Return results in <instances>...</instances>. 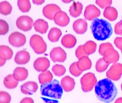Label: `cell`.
Here are the masks:
<instances>
[{"label": "cell", "mask_w": 122, "mask_h": 103, "mask_svg": "<svg viewBox=\"0 0 122 103\" xmlns=\"http://www.w3.org/2000/svg\"><path fill=\"white\" fill-rule=\"evenodd\" d=\"M95 93L97 98L106 103L112 102L117 95V88L110 79H104L100 80L95 86Z\"/></svg>", "instance_id": "cell-1"}, {"label": "cell", "mask_w": 122, "mask_h": 103, "mask_svg": "<svg viewBox=\"0 0 122 103\" xmlns=\"http://www.w3.org/2000/svg\"><path fill=\"white\" fill-rule=\"evenodd\" d=\"M91 28L94 38L98 41H104L108 38L112 33L111 25L104 19H94Z\"/></svg>", "instance_id": "cell-2"}, {"label": "cell", "mask_w": 122, "mask_h": 103, "mask_svg": "<svg viewBox=\"0 0 122 103\" xmlns=\"http://www.w3.org/2000/svg\"><path fill=\"white\" fill-rule=\"evenodd\" d=\"M41 95L51 98L60 99L63 93V88L60 82L56 79L41 86Z\"/></svg>", "instance_id": "cell-3"}, {"label": "cell", "mask_w": 122, "mask_h": 103, "mask_svg": "<svg viewBox=\"0 0 122 103\" xmlns=\"http://www.w3.org/2000/svg\"><path fill=\"white\" fill-rule=\"evenodd\" d=\"M30 46L38 54L45 53L47 50V46L42 36L37 34L33 35L30 40Z\"/></svg>", "instance_id": "cell-4"}, {"label": "cell", "mask_w": 122, "mask_h": 103, "mask_svg": "<svg viewBox=\"0 0 122 103\" xmlns=\"http://www.w3.org/2000/svg\"><path fill=\"white\" fill-rule=\"evenodd\" d=\"M97 80L95 74L89 73L85 74L81 79L82 90L84 92L90 91L97 83Z\"/></svg>", "instance_id": "cell-5"}, {"label": "cell", "mask_w": 122, "mask_h": 103, "mask_svg": "<svg viewBox=\"0 0 122 103\" xmlns=\"http://www.w3.org/2000/svg\"><path fill=\"white\" fill-rule=\"evenodd\" d=\"M122 75V64L115 63L111 66L106 72L108 78L113 81L119 80Z\"/></svg>", "instance_id": "cell-6"}, {"label": "cell", "mask_w": 122, "mask_h": 103, "mask_svg": "<svg viewBox=\"0 0 122 103\" xmlns=\"http://www.w3.org/2000/svg\"><path fill=\"white\" fill-rule=\"evenodd\" d=\"M33 20L27 15L20 16L16 21V25L18 28L24 31H28L32 28Z\"/></svg>", "instance_id": "cell-7"}, {"label": "cell", "mask_w": 122, "mask_h": 103, "mask_svg": "<svg viewBox=\"0 0 122 103\" xmlns=\"http://www.w3.org/2000/svg\"><path fill=\"white\" fill-rule=\"evenodd\" d=\"M9 43L15 47L22 46L26 43V38L23 34L15 31L11 34L8 38Z\"/></svg>", "instance_id": "cell-8"}, {"label": "cell", "mask_w": 122, "mask_h": 103, "mask_svg": "<svg viewBox=\"0 0 122 103\" xmlns=\"http://www.w3.org/2000/svg\"><path fill=\"white\" fill-rule=\"evenodd\" d=\"M51 58L54 62H63L67 58V54L61 47H55L50 53Z\"/></svg>", "instance_id": "cell-9"}, {"label": "cell", "mask_w": 122, "mask_h": 103, "mask_svg": "<svg viewBox=\"0 0 122 103\" xmlns=\"http://www.w3.org/2000/svg\"><path fill=\"white\" fill-rule=\"evenodd\" d=\"M61 10V9L58 5L54 4H50L44 6L43 9V13L46 18L52 20L56 14Z\"/></svg>", "instance_id": "cell-10"}, {"label": "cell", "mask_w": 122, "mask_h": 103, "mask_svg": "<svg viewBox=\"0 0 122 103\" xmlns=\"http://www.w3.org/2000/svg\"><path fill=\"white\" fill-rule=\"evenodd\" d=\"M100 11L95 5L90 4L86 6L84 12L85 18L91 21L100 15Z\"/></svg>", "instance_id": "cell-11"}, {"label": "cell", "mask_w": 122, "mask_h": 103, "mask_svg": "<svg viewBox=\"0 0 122 103\" xmlns=\"http://www.w3.org/2000/svg\"><path fill=\"white\" fill-rule=\"evenodd\" d=\"M50 65L49 59L46 57L38 58L34 62V67L38 72H45L49 68Z\"/></svg>", "instance_id": "cell-12"}, {"label": "cell", "mask_w": 122, "mask_h": 103, "mask_svg": "<svg viewBox=\"0 0 122 103\" xmlns=\"http://www.w3.org/2000/svg\"><path fill=\"white\" fill-rule=\"evenodd\" d=\"M104 61L108 63H116L119 59V55L118 52L114 49V48H110L106 50L103 55Z\"/></svg>", "instance_id": "cell-13"}, {"label": "cell", "mask_w": 122, "mask_h": 103, "mask_svg": "<svg viewBox=\"0 0 122 103\" xmlns=\"http://www.w3.org/2000/svg\"><path fill=\"white\" fill-rule=\"evenodd\" d=\"M53 19L56 24L61 26H67L70 21V18L67 14L62 10L56 14Z\"/></svg>", "instance_id": "cell-14"}, {"label": "cell", "mask_w": 122, "mask_h": 103, "mask_svg": "<svg viewBox=\"0 0 122 103\" xmlns=\"http://www.w3.org/2000/svg\"><path fill=\"white\" fill-rule=\"evenodd\" d=\"M38 88V85L35 82H27L21 86V91L25 94L32 95L37 91Z\"/></svg>", "instance_id": "cell-15"}, {"label": "cell", "mask_w": 122, "mask_h": 103, "mask_svg": "<svg viewBox=\"0 0 122 103\" xmlns=\"http://www.w3.org/2000/svg\"><path fill=\"white\" fill-rule=\"evenodd\" d=\"M75 84L74 79L68 76L63 77L61 81V85L62 88L66 92L72 91L75 88Z\"/></svg>", "instance_id": "cell-16"}, {"label": "cell", "mask_w": 122, "mask_h": 103, "mask_svg": "<svg viewBox=\"0 0 122 103\" xmlns=\"http://www.w3.org/2000/svg\"><path fill=\"white\" fill-rule=\"evenodd\" d=\"M87 23L85 20L79 19L74 21L73 24V28L77 33L83 34L87 31Z\"/></svg>", "instance_id": "cell-17"}, {"label": "cell", "mask_w": 122, "mask_h": 103, "mask_svg": "<svg viewBox=\"0 0 122 103\" xmlns=\"http://www.w3.org/2000/svg\"><path fill=\"white\" fill-rule=\"evenodd\" d=\"M30 59V55L29 52L25 50H22L16 53L15 61L18 64H24L28 63Z\"/></svg>", "instance_id": "cell-18"}, {"label": "cell", "mask_w": 122, "mask_h": 103, "mask_svg": "<svg viewBox=\"0 0 122 103\" xmlns=\"http://www.w3.org/2000/svg\"><path fill=\"white\" fill-rule=\"evenodd\" d=\"M13 75L16 80L18 81H22L27 78L28 71L25 67H17L13 71Z\"/></svg>", "instance_id": "cell-19"}, {"label": "cell", "mask_w": 122, "mask_h": 103, "mask_svg": "<svg viewBox=\"0 0 122 103\" xmlns=\"http://www.w3.org/2000/svg\"><path fill=\"white\" fill-rule=\"evenodd\" d=\"M77 39L75 36L71 34H67L63 36L61 39V43L65 47L72 48L76 44Z\"/></svg>", "instance_id": "cell-20"}, {"label": "cell", "mask_w": 122, "mask_h": 103, "mask_svg": "<svg viewBox=\"0 0 122 103\" xmlns=\"http://www.w3.org/2000/svg\"><path fill=\"white\" fill-rule=\"evenodd\" d=\"M33 26L36 31L42 34L46 33L48 28V22L41 19L36 20L34 23Z\"/></svg>", "instance_id": "cell-21"}, {"label": "cell", "mask_w": 122, "mask_h": 103, "mask_svg": "<svg viewBox=\"0 0 122 103\" xmlns=\"http://www.w3.org/2000/svg\"><path fill=\"white\" fill-rule=\"evenodd\" d=\"M77 66L81 71L83 72L91 68L92 62L88 57L84 56L80 58L77 62Z\"/></svg>", "instance_id": "cell-22"}, {"label": "cell", "mask_w": 122, "mask_h": 103, "mask_svg": "<svg viewBox=\"0 0 122 103\" xmlns=\"http://www.w3.org/2000/svg\"><path fill=\"white\" fill-rule=\"evenodd\" d=\"M13 52L9 46L5 45L0 46V59L5 60H9L12 57Z\"/></svg>", "instance_id": "cell-23"}, {"label": "cell", "mask_w": 122, "mask_h": 103, "mask_svg": "<svg viewBox=\"0 0 122 103\" xmlns=\"http://www.w3.org/2000/svg\"><path fill=\"white\" fill-rule=\"evenodd\" d=\"M82 9L83 5L79 1L74 2L70 7V14L73 17H77L81 14Z\"/></svg>", "instance_id": "cell-24"}, {"label": "cell", "mask_w": 122, "mask_h": 103, "mask_svg": "<svg viewBox=\"0 0 122 103\" xmlns=\"http://www.w3.org/2000/svg\"><path fill=\"white\" fill-rule=\"evenodd\" d=\"M103 16L109 21H114L117 19L118 13L117 10L112 6H108L105 8L103 12Z\"/></svg>", "instance_id": "cell-25"}, {"label": "cell", "mask_w": 122, "mask_h": 103, "mask_svg": "<svg viewBox=\"0 0 122 103\" xmlns=\"http://www.w3.org/2000/svg\"><path fill=\"white\" fill-rule=\"evenodd\" d=\"M53 76L49 70L41 72L38 76L40 83L42 85L46 84L52 81Z\"/></svg>", "instance_id": "cell-26"}, {"label": "cell", "mask_w": 122, "mask_h": 103, "mask_svg": "<svg viewBox=\"0 0 122 103\" xmlns=\"http://www.w3.org/2000/svg\"><path fill=\"white\" fill-rule=\"evenodd\" d=\"M19 81L16 80L13 74L8 75L4 79V84L5 87L9 89L15 88L17 86Z\"/></svg>", "instance_id": "cell-27"}, {"label": "cell", "mask_w": 122, "mask_h": 103, "mask_svg": "<svg viewBox=\"0 0 122 103\" xmlns=\"http://www.w3.org/2000/svg\"><path fill=\"white\" fill-rule=\"evenodd\" d=\"M62 34V31L60 29L56 27L52 28L48 33V39L52 42H56L59 40Z\"/></svg>", "instance_id": "cell-28"}, {"label": "cell", "mask_w": 122, "mask_h": 103, "mask_svg": "<svg viewBox=\"0 0 122 103\" xmlns=\"http://www.w3.org/2000/svg\"><path fill=\"white\" fill-rule=\"evenodd\" d=\"M83 45V49L85 53L88 56L93 53L97 48L96 43L92 41H87Z\"/></svg>", "instance_id": "cell-29"}, {"label": "cell", "mask_w": 122, "mask_h": 103, "mask_svg": "<svg viewBox=\"0 0 122 103\" xmlns=\"http://www.w3.org/2000/svg\"><path fill=\"white\" fill-rule=\"evenodd\" d=\"M12 7L10 4L7 1L0 3V12L4 15H7L12 12Z\"/></svg>", "instance_id": "cell-30"}, {"label": "cell", "mask_w": 122, "mask_h": 103, "mask_svg": "<svg viewBox=\"0 0 122 103\" xmlns=\"http://www.w3.org/2000/svg\"><path fill=\"white\" fill-rule=\"evenodd\" d=\"M18 5L19 9L23 12H28L31 8V4L28 0H18Z\"/></svg>", "instance_id": "cell-31"}, {"label": "cell", "mask_w": 122, "mask_h": 103, "mask_svg": "<svg viewBox=\"0 0 122 103\" xmlns=\"http://www.w3.org/2000/svg\"><path fill=\"white\" fill-rule=\"evenodd\" d=\"M109 64L104 61L103 58H101L98 59L96 62V69L98 72H103L107 69Z\"/></svg>", "instance_id": "cell-32"}, {"label": "cell", "mask_w": 122, "mask_h": 103, "mask_svg": "<svg viewBox=\"0 0 122 103\" xmlns=\"http://www.w3.org/2000/svg\"><path fill=\"white\" fill-rule=\"evenodd\" d=\"M52 70L55 75L58 76H61L64 75L66 71L64 66L59 64H56L53 66Z\"/></svg>", "instance_id": "cell-33"}, {"label": "cell", "mask_w": 122, "mask_h": 103, "mask_svg": "<svg viewBox=\"0 0 122 103\" xmlns=\"http://www.w3.org/2000/svg\"><path fill=\"white\" fill-rule=\"evenodd\" d=\"M69 70L71 73L75 77L79 76L83 72L78 69L77 66V62H74L71 65Z\"/></svg>", "instance_id": "cell-34"}, {"label": "cell", "mask_w": 122, "mask_h": 103, "mask_svg": "<svg viewBox=\"0 0 122 103\" xmlns=\"http://www.w3.org/2000/svg\"><path fill=\"white\" fill-rule=\"evenodd\" d=\"M11 100V96L9 93L3 91L0 92V103H10Z\"/></svg>", "instance_id": "cell-35"}, {"label": "cell", "mask_w": 122, "mask_h": 103, "mask_svg": "<svg viewBox=\"0 0 122 103\" xmlns=\"http://www.w3.org/2000/svg\"><path fill=\"white\" fill-rule=\"evenodd\" d=\"M9 25L7 22L3 19L0 20V34L5 35L9 31Z\"/></svg>", "instance_id": "cell-36"}, {"label": "cell", "mask_w": 122, "mask_h": 103, "mask_svg": "<svg viewBox=\"0 0 122 103\" xmlns=\"http://www.w3.org/2000/svg\"><path fill=\"white\" fill-rule=\"evenodd\" d=\"M113 48V46L110 43L108 42L103 43L101 44L100 45L98 51L100 54L102 56H103V54L105 51L109 49Z\"/></svg>", "instance_id": "cell-37"}, {"label": "cell", "mask_w": 122, "mask_h": 103, "mask_svg": "<svg viewBox=\"0 0 122 103\" xmlns=\"http://www.w3.org/2000/svg\"><path fill=\"white\" fill-rule=\"evenodd\" d=\"M75 53L76 56L78 59H80L83 57H88V56L86 54L84 51L83 45H80L78 47Z\"/></svg>", "instance_id": "cell-38"}, {"label": "cell", "mask_w": 122, "mask_h": 103, "mask_svg": "<svg viewBox=\"0 0 122 103\" xmlns=\"http://www.w3.org/2000/svg\"><path fill=\"white\" fill-rule=\"evenodd\" d=\"M96 3L102 8H106L111 5L112 3V1L111 0H97L96 1Z\"/></svg>", "instance_id": "cell-39"}, {"label": "cell", "mask_w": 122, "mask_h": 103, "mask_svg": "<svg viewBox=\"0 0 122 103\" xmlns=\"http://www.w3.org/2000/svg\"><path fill=\"white\" fill-rule=\"evenodd\" d=\"M114 31L116 34L122 35V21H120L115 25Z\"/></svg>", "instance_id": "cell-40"}, {"label": "cell", "mask_w": 122, "mask_h": 103, "mask_svg": "<svg viewBox=\"0 0 122 103\" xmlns=\"http://www.w3.org/2000/svg\"><path fill=\"white\" fill-rule=\"evenodd\" d=\"M114 42L116 46L122 51V37H117L116 38Z\"/></svg>", "instance_id": "cell-41"}, {"label": "cell", "mask_w": 122, "mask_h": 103, "mask_svg": "<svg viewBox=\"0 0 122 103\" xmlns=\"http://www.w3.org/2000/svg\"><path fill=\"white\" fill-rule=\"evenodd\" d=\"M20 103H34V101L32 98L27 97L23 99Z\"/></svg>", "instance_id": "cell-42"}, {"label": "cell", "mask_w": 122, "mask_h": 103, "mask_svg": "<svg viewBox=\"0 0 122 103\" xmlns=\"http://www.w3.org/2000/svg\"><path fill=\"white\" fill-rule=\"evenodd\" d=\"M32 1L34 4L39 5V4H41L45 2V0H33Z\"/></svg>", "instance_id": "cell-43"}, {"label": "cell", "mask_w": 122, "mask_h": 103, "mask_svg": "<svg viewBox=\"0 0 122 103\" xmlns=\"http://www.w3.org/2000/svg\"><path fill=\"white\" fill-rule=\"evenodd\" d=\"M114 103H122V97H120L117 99Z\"/></svg>", "instance_id": "cell-44"}, {"label": "cell", "mask_w": 122, "mask_h": 103, "mask_svg": "<svg viewBox=\"0 0 122 103\" xmlns=\"http://www.w3.org/2000/svg\"><path fill=\"white\" fill-rule=\"evenodd\" d=\"M5 62H6L5 60L0 59V66H2L4 65L5 64Z\"/></svg>", "instance_id": "cell-45"}, {"label": "cell", "mask_w": 122, "mask_h": 103, "mask_svg": "<svg viewBox=\"0 0 122 103\" xmlns=\"http://www.w3.org/2000/svg\"><path fill=\"white\" fill-rule=\"evenodd\" d=\"M63 1V2H65V3H69V2H71V1H64L62 0Z\"/></svg>", "instance_id": "cell-46"}, {"label": "cell", "mask_w": 122, "mask_h": 103, "mask_svg": "<svg viewBox=\"0 0 122 103\" xmlns=\"http://www.w3.org/2000/svg\"><path fill=\"white\" fill-rule=\"evenodd\" d=\"M121 90H122V83H121Z\"/></svg>", "instance_id": "cell-47"}, {"label": "cell", "mask_w": 122, "mask_h": 103, "mask_svg": "<svg viewBox=\"0 0 122 103\" xmlns=\"http://www.w3.org/2000/svg\"><path fill=\"white\" fill-rule=\"evenodd\" d=\"M121 52H122V51H121Z\"/></svg>", "instance_id": "cell-48"}]
</instances>
